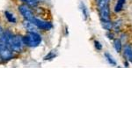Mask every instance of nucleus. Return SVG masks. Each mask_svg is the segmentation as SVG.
Returning <instances> with one entry per match:
<instances>
[{"instance_id": "dca6fc26", "label": "nucleus", "mask_w": 132, "mask_h": 132, "mask_svg": "<svg viewBox=\"0 0 132 132\" xmlns=\"http://www.w3.org/2000/svg\"><path fill=\"white\" fill-rule=\"evenodd\" d=\"M4 34H5V32H4L3 28H2L1 27H0V42L2 41V39H3V36H4Z\"/></svg>"}, {"instance_id": "f8f14e48", "label": "nucleus", "mask_w": 132, "mask_h": 132, "mask_svg": "<svg viewBox=\"0 0 132 132\" xmlns=\"http://www.w3.org/2000/svg\"><path fill=\"white\" fill-rule=\"evenodd\" d=\"M105 56H106V58H107V60L108 61V63H110V64H112V65H116V62L113 59V57L110 56L108 53H105Z\"/></svg>"}, {"instance_id": "39448f33", "label": "nucleus", "mask_w": 132, "mask_h": 132, "mask_svg": "<svg viewBox=\"0 0 132 132\" xmlns=\"http://www.w3.org/2000/svg\"><path fill=\"white\" fill-rule=\"evenodd\" d=\"M19 11L21 13V15L25 18V20H32L35 17H34V14L32 12V11L29 9V7L27 5H21L19 6Z\"/></svg>"}, {"instance_id": "6e6552de", "label": "nucleus", "mask_w": 132, "mask_h": 132, "mask_svg": "<svg viewBox=\"0 0 132 132\" xmlns=\"http://www.w3.org/2000/svg\"><path fill=\"white\" fill-rule=\"evenodd\" d=\"M125 2H126V0H118V1H117V4H116V7H114V12H121V11L122 10L123 5L125 4Z\"/></svg>"}, {"instance_id": "f03ea898", "label": "nucleus", "mask_w": 132, "mask_h": 132, "mask_svg": "<svg viewBox=\"0 0 132 132\" xmlns=\"http://www.w3.org/2000/svg\"><path fill=\"white\" fill-rule=\"evenodd\" d=\"M100 10V16L101 20H110V9H109V0H101L98 3Z\"/></svg>"}, {"instance_id": "f3484780", "label": "nucleus", "mask_w": 132, "mask_h": 132, "mask_svg": "<svg viewBox=\"0 0 132 132\" xmlns=\"http://www.w3.org/2000/svg\"><path fill=\"white\" fill-rule=\"evenodd\" d=\"M96 1H97V4H98V3H99L100 1H101V0H96Z\"/></svg>"}, {"instance_id": "f257e3e1", "label": "nucleus", "mask_w": 132, "mask_h": 132, "mask_svg": "<svg viewBox=\"0 0 132 132\" xmlns=\"http://www.w3.org/2000/svg\"><path fill=\"white\" fill-rule=\"evenodd\" d=\"M24 42L25 45L35 48L39 46V44L42 42V36L37 32H28L24 37Z\"/></svg>"}, {"instance_id": "9b49d317", "label": "nucleus", "mask_w": 132, "mask_h": 132, "mask_svg": "<svg viewBox=\"0 0 132 132\" xmlns=\"http://www.w3.org/2000/svg\"><path fill=\"white\" fill-rule=\"evenodd\" d=\"M5 14L6 19H7L10 23H16V19H15V17H14L13 14L11 13V12H5Z\"/></svg>"}, {"instance_id": "4468645a", "label": "nucleus", "mask_w": 132, "mask_h": 132, "mask_svg": "<svg viewBox=\"0 0 132 132\" xmlns=\"http://www.w3.org/2000/svg\"><path fill=\"white\" fill-rule=\"evenodd\" d=\"M82 12H83V16L85 17V20H86L87 16H88V13H87V9L86 8L84 4H82Z\"/></svg>"}, {"instance_id": "7ed1b4c3", "label": "nucleus", "mask_w": 132, "mask_h": 132, "mask_svg": "<svg viewBox=\"0 0 132 132\" xmlns=\"http://www.w3.org/2000/svg\"><path fill=\"white\" fill-rule=\"evenodd\" d=\"M25 45L24 38L21 37L20 35L13 36L12 42L10 43V48L16 52H20L23 50V47Z\"/></svg>"}, {"instance_id": "2eb2a0df", "label": "nucleus", "mask_w": 132, "mask_h": 132, "mask_svg": "<svg viewBox=\"0 0 132 132\" xmlns=\"http://www.w3.org/2000/svg\"><path fill=\"white\" fill-rule=\"evenodd\" d=\"M94 43H95V47L97 48V50H101V43H100L99 42H97V41H95V42H94Z\"/></svg>"}, {"instance_id": "0eeeda50", "label": "nucleus", "mask_w": 132, "mask_h": 132, "mask_svg": "<svg viewBox=\"0 0 132 132\" xmlns=\"http://www.w3.org/2000/svg\"><path fill=\"white\" fill-rule=\"evenodd\" d=\"M124 56L129 62H132V48L129 46H126L124 48Z\"/></svg>"}, {"instance_id": "423d86ee", "label": "nucleus", "mask_w": 132, "mask_h": 132, "mask_svg": "<svg viewBox=\"0 0 132 132\" xmlns=\"http://www.w3.org/2000/svg\"><path fill=\"white\" fill-rule=\"evenodd\" d=\"M23 25H24L25 28L28 32H36V30H37V28H38V27L32 22V20H26L24 21V23H23Z\"/></svg>"}, {"instance_id": "ddd939ff", "label": "nucleus", "mask_w": 132, "mask_h": 132, "mask_svg": "<svg viewBox=\"0 0 132 132\" xmlns=\"http://www.w3.org/2000/svg\"><path fill=\"white\" fill-rule=\"evenodd\" d=\"M25 3H27V5H30V6H37L38 3H39V1L38 0H25Z\"/></svg>"}, {"instance_id": "6ab92c4d", "label": "nucleus", "mask_w": 132, "mask_h": 132, "mask_svg": "<svg viewBox=\"0 0 132 132\" xmlns=\"http://www.w3.org/2000/svg\"><path fill=\"white\" fill-rule=\"evenodd\" d=\"M21 1H23V2H24V1H25V0H21Z\"/></svg>"}, {"instance_id": "a211bd4d", "label": "nucleus", "mask_w": 132, "mask_h": 132, "mask_svg": "<svg viewBox=\"0 0 132 132\" xmlns=\"http://www.w3.org/2000/svg\"><path fill=\"white\" fill-rule=\"evenodd\" d=\"M38 1H43V0H38Z\"/></svg>"}, {"instance_id": "20e7f679", "label": "nucleus", "mask_w": 132, "mask_h": 132, "mask_svg": "<svg viewBox=\"0 0 132 132\" xmlns=\"http://www.w3.org/2000/svg\"><path fill=\"white\" fill-rule=\"evenodd\" d=\"M32 22H33L38 28L42 29V30H50V29L52 28V24H51L50 22H47V21L40 20V19L34 18L33 20H32Z\"/></svg>"}, {"instance_id": "1a4fd4ad", "label": "nucleus", "mask_w": 132, "mask_h": 132, "mask_svg": "<svg viewBox=\"0 0 132 132\" xmlns=\"http://www.w3.org/2000/svg\"><path fill=\"white\" fill-rule=\"evenodd\" d=\"M101 26L106 30H111L113 27V24L110 20H101Z\"/></svg>"}, {"instance_id": "9d476101", "label": "nucleus", "mask_w": 132, "mask_h": 132, "mask_svg": "<svg viewBox=\"0 0 132 132\" xmlns=\"http://www.w3.org/2000/svg\"><path fill=\"white\" fill-rule=\"evenodd\" d=\"M114 48H116V52L120 53L121 51H122V42L119 39H116L114 41Z\"/></svg>"}]
</instances>
